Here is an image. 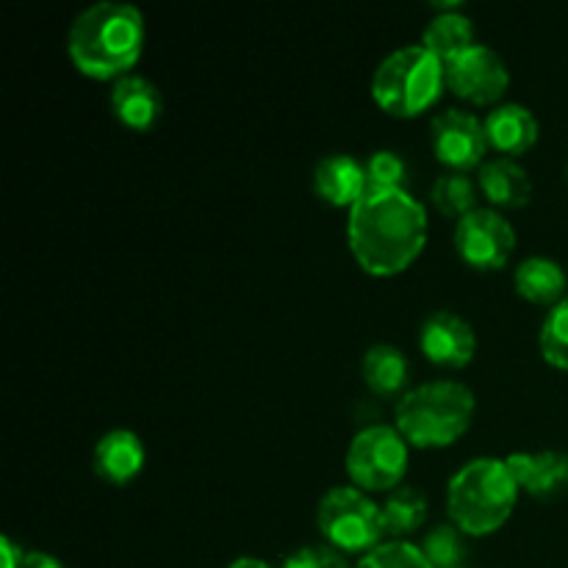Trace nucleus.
Listing matches in <instances>:
<instances>
[{"instance_id":"29","label":"nucleus","mask_w":568,"mask_h":568,"mask_svg":"<svg viewBox=\"0 0 568 568\" xmlns=\"http://www.w3.org/2000/svg\"><path fill=\"white\" fill-rule=\"evenodd\" d=\"M22 568H64L53 555L44 552H28L26 560H22Z\"/></svg>"},{"instance_id":"21","label":"nucleus","mask_w":568,"mask_h":568,"mask_svg":"<svg viewBox=\"0 0 568 568\" xmlns=\"http://www.w3.org/2000/svg\"><path fill=\"white\" fill-rule=\"evenodd\" d=\"M425 516H427V499L410 486L397 488V491L388 497V503L383 505V525H386V536H410L414 530H419Z\"/></svg>"},{"instance_id":"18","label":"nucleus","mask_w":568,"mask_h":568,"mask_svg":"<svg viewBox=\"0 0 568 568\" xmlns=\"http://www.w3.org/2000/svg\"><path fill=\"white\" fill-rule=\"evenodd\" d=\"M516 292L527 300V303L536 305H558L566 297V272L558 261L536 258L521 261L519 270H516Z\"/></svg>"},{"instance_id":"7","label":"nucleus","mask_w":568,"mask_h":568,"mask_svg":"<svg viewBox=\"0 0 568 568\" xmlns=\"http://www.w3.org/2000/svg\"><path fill=\"white\" fill-rule=\"evenodd\" d=\"M408 471V442L397 427H366L347 449V475L361 491H397Z\"/></svg>"},{"instance_id":"30","label":"nucleus","mask_w":568,"mask_h":568,"mask_svg":"<svg viewBox=\"0 0 568 568\" xmlns=\"http://www.w3.org/2000/svg\"><path fill=\"white\" fill-rule=\"evenodd\" d=\"M227 568H270V566H266L264 560H258V558H239V560H233V564Z\"/></svg>"},{"instance_id":"27","label":"nucleus","mask_w":568,"mask_h":568,"mask_svg":"<svg viewBox=\"0 0 568 568\" xmlns=\"http://www.w3.org/2000/svg\"><path fill=\"white\" fill-rule=\"evenodd\" d=\"M283 568H349L338 558L333 549L327 547H305L300 552H294L292 558L283 564Z\"/></svg>"},{"instance_id":"14","label":"nucleus","mask_w":568,"mask_h":568,"mask_svg":"<svg viewBox=\"0 0 568 568\" xmlns=\"http://www.w3.org/2000/svg\"><path fill=\"white\" fill-rule=\"evenodd\" d=\"M314 189L325 203L336 209H353L366 194V166L353 155L333 153L316 164Z\"/></svg>"},{"instance_id":"24","label":"nucleus","mask_w":568,"mask_h":568,"mask_svg":"<svg viewBox=\"0 0 568 568\" xmlns=\"http://www.w3.org/2000/svg\"><path fill=\"white\" fill-rule=\"evenodd\" d=\"M422 552H425L427 564L433 568H458L466 558L464 538H460L458 527L453 525H442L433 532H427Z\"/></svg>"},{"instance_id":"1","label":"nucleus","mask_w":568,"mask_h":568,"mask_svg":"<svg viewBox=\"0 0 568 568\" xmlns=\"http://www.w3.org/2000/svg\"><path fill=\"white\" fill-rule=\"evenodd\" d=\"M349 250L364 272L392 277L408 270L427 244V214L405 189H366L349 209Z\"/></svg>"},{"instance_id":"15","label":"nucleus","mask_w":568,"mask_h":568,"mask_svg":"<svg viewBox=\"0 0 568 568\" xmlns=\"http://www.w3.org/2000/svg\"><path fill=\"white\" fill-rule=\"evenodd\" d=\"M483 125H486L488 148L503 153L505 159L525 155L538 142V120L532 116L530 109H525L519 103L494 109Z\"/></svg>"},{"instance_id":"22","label":"nucleus","mask_w":568,"mask_h":568,"mask_svg":"<svg viewBox=\"0 0 568 568\" xmlns=\"http://www.w3.org/2000/svg\"><path fill=\"white\" fill-rule=\"evenodd\" d=\"M433 203L444 216L460 222L471 211H477V186L460 172H449L433 183Z\"/></svg>"},{"instance_id":"26","label":"nucleus","mask_w":568,"mask_h":568,"mask_svg":"<svg viewBox=\"0 0 568 568\" xmlns=\"http://www.w3.org/2000/svg\"><path fill=\"white\" fill-rule=\"evenodd\" d=\"M405 161L392 150H381L366 164V189H405Z\"/></svg>"},{"instance_id":"17","label":"nucleus","mask_w":568,"mask_h":568,"mask_svg":"<svg viewBox=\"0 0 568 568\" xmlns=\"http://www.w3.org/2000/svg\"><path fill=\"white\" fill-rule=\"evenodd\" d=\"M480 192L497 209H525L532 197L530 175L514 159H494L480 166Z\"/></svg>"},{"instance_id":"3","label":"nucleus","mask_w":568,"mask_h":568,"mask_svg":"<svg viewBox=\"0 0 568 568\" xmlns=\"http://www.w3.org/2000/svg\"><path fill=\"white\" fill-rule=\"evenodd\" d=\"M519 499V486L508 464L477 458L449 480L447 508L455 527L466 536H491L510 519Z\"/></svg>"},{"instance_id":"12","label":"nucleus","mask_w":568,"mask_h":568,"mask_svg":"<svg viewBox=\"0 0 568 568\" xmlns=\"http://www.w3.org/2000/svg\"><path fill=\"white\" fill-rule=\"evenodd\" d=\"M519 491L536 499H558L568 494V455L566 453H514L505 458Z\"/></svg>"},{"instance_id":"9","label":"nucleus","mask_w":568,"mask_h":568,"mask_svg":"<svg viewBox=\"0 0 568 568\" xmlns=\"http://www.w3.org/2000/svg\"><path fill=\"white\" fill-rule=\"evenodd\" d=\"M444 78L458 98L475 105L497 103L510 83L505 61L486 44H475L464 55L444 64Z\"/></svg>"},{"instance_id":"6","label":"nucleus","mask_w":568,"mask_h":568,"mask_svg":"<svg viewBox=\"0 0 568 568\" xmlns=\"http://www.w3.org/2000/svg\"><path fill=\"white\" fill-rule=\"evenodd\" d=\"M316 525L325 541L342 552H372L386 536L383 508L358 488L338 486L322 497Z\"/></svg>"},{"instance_id":"2","label":"nucleus","mask_w":568,"mask_h":568,"mask_svg":"<svg viewBox=\"0 0 568 568\" xmlns=\"http://www.w3.org/2000/svg\"><path fill=\"white\" fill-rule=\"evenodd\" d=\"M144 48V17L128 3H94L75 17L67 37L72 64L98 81L125 78Z\"/></svg>"},{"instance_id":"5","label":"nucleus","mask_w":568,"mask_h":568,"mask_svg":"<svg viewBox=\"0 0 568 568\" xmlns=\"http://www.w3.org/2000/svg\"><path fill=\"white\" fill-rule=\"evenodd\" d=\"M447 83L442 59L430 53L425 44L394 50L375 70L372 78V98L386 114L410 120L430 109Z\"/></svg>"},{"instance_id":"16","label":"nucleus","mask_w":568,"mask_h":568,"mask_svg":"<svg viewBox=\"0 0 568 568\" xmlns=\"http://www.w3.org/2000/svg\"><path fill=\"white\" fill-rule=\"evenodd\" d=\"M161 109H164V100L148 78L125 75L111 89V111L122 125L133 131H150L159 122Z\"/></svg>"},{"instance_id":"4","label":"nucleus","mask_w":568,"mask_h":568,"mask_svg":"<svg viewBox=\"0 0 568 568\" xmlns=\"http://www.w3.org/2000/svg\"><path fill=\"white\" fill-rule=\"evenodd\" d=\"M475 416V394L464 383L436 381L403 394L397 430L419 449H442L458 442Z\"/></svg>"},{"instance_id":"19","label":"nucleus","mask_w":568,"mask_h":568,"mask_svg":"<svg viewBox=\"0 0 568 568\" xmlns=\"http://www.w3.org/2000/svg\"><path fill=\"white\" fill-rule=\"evenodd\" d=\"M364 381L377 397H397L410 381L408 358L392 344H375L364 355Z\"/></svg>"},{"instance_id":"28","label":"nucleus","mask_w":568,"mask_h":568,"mask_svg":"<svg viewBox=\"0 0 568 568\" xmlns=\"http://www.w3.org/2000/svg\"><path fill=\"white\" fill-rule=\"evenodd\" d=\"M0 558H3V568H22L26 552H22V547H17L9 536H3L0 538Z\"/></svg>"},{"instance_id":"8","label":"nucleus","mask_w":568,"mask_h":568,"mask_svg":"<svg viewBox=\"0 0 568 568\" xmlns=\"http://www.w3.org/2000/svg\"><path fill=\"white\" fill-rule=\"evenodd\" d=\"M516 247L510 222L494 209H477L455 227V250L475 270H503Z\"/></svg>"},{"instance_id":"10","label":"nucleus","mask_w":568,"mask_h":568,"mask_svg":"<svg viewBox=\"0 0 568 568\" xmlns=\"http://www.w3.org/2000/svg\"><path fill=\"white\" fill-rule=\"evenodd\" d=\"M433 150L442 164L453 172L466 175L475 166H483L488 150L486 125L475 114L460 109H447L433 120Z\"/></svg>"},{"instance_id":"20","label":"nucleus","mask_w":568,"mask_h":568,"mask_svg":"<svg viewBox=\"0 0 568 568\" xmlns=\"http://www.w3.org/2000/svg\"><path fill=\"white\" fill-rule=\"evenodd\" d=\"M425 48L436 59H442V64H449L466 50L475 48V26H471L469 17L458 14V11H444V14L433 17L430 26H427Z\"/></svg>"},{"instance_id":"23","label":"nucleus","mask_w":568,"mask_h":568,"mask_svg":"<svg viewBox=\"0 0 568 568\" xmlns=\"http://www.w3.org/2000/svg\"><path fill=\"white\" fill-rule=\"evenodd\" d=\"M541 353L555 369L568 372V294L547 314L541 325Z\"/></svg>"},{"instance_id":"25","label":"nucleus","mask_w":568,"mask_h":568,"mask_svg":"<svg viewBox=\"0 0 568 568\" xmlns=\"http://www.w3.org/2000/svg\"><path fill=\"white\" fill-rule=\"evenodd\" d=\"M358 568H433L427 564L425 552L408 541H388L366 552Z\"/></svg>"},{"instance_id":"11","label":"nucleus","mask_w":568,"mask_h":568,"mask_svg":"<svg viewBox=\"0 0 568 568\" xmlns=\"http://www.w3.org/2000/svg\"><path fill=\"white\" fill-rule=\"evenodd\" d=\"M419 347L430 364L444 369H464L477 353L475 327L455 311H436L422 325Z\"/></svg>"},{"instance_id":"13","label":"nucleus","mask_w":568,"mask_h":568,"mask_svg":"<svg viewBox=\"0 0 568 568\" xmlns=\"http://www.w3.org/2000/svg\"><path fill=\"white\" fill-rule=\"evenodd\" d=\"M94 471L111 486H125L144 469V444L131 430H111L98 442L92 455Z\"/></svg>"}]
</instances>
